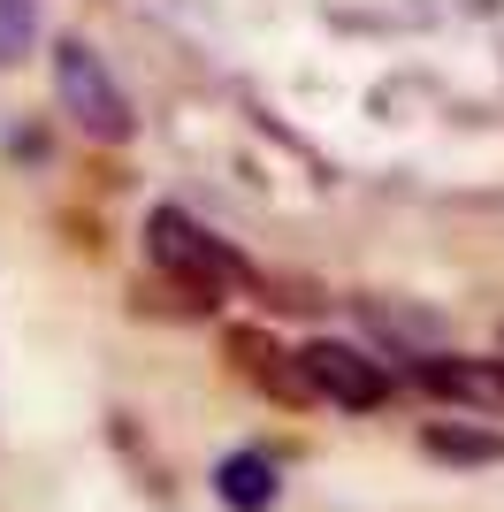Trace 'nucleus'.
Wrapping results in <instances>:
<instances>
[{
  "label": "nucleus",
  "mask_w": 504,
  "mask_h": 512,
  "mask_svg": "<svg viewBox=\"0 0 504 512\" xmlns=\"http://www.w3.org/2000/svg\"><path fill=\"white\" fill-rule=\"evenodd\" d=\"M146 253H153V268L191 299V314H214V299H222L230 283L252 276L245 260H237L207 222H191L184 207H153L146 214Z\"/></svg>",
  "instance_id": "obj_1"
},
{
  "label": "nucleus",
  "mask_w": 504,
  "mask_h": 512,
  "mask_svg": "<svg viewBox=\"0 0 504 512\" xmlns=\"http://www.w3.org/2000/svg\"><path fill=\"white\" fill-rule=\"evenodd\" d=\"M39 39V0H0V69L23 62Z\"/></svg>",
  "instance_id": "obj_8"
},
{
  "label": "nucleus",
  "mask_w": 504,
  "mask_h": 512,
  "mask_svg": "<svg viewBox=\"0 0 504 512\" xmlns=\"http://www.w3.org/2000/svg\"><path fill=\"white\" fill-rule=\"evenodd\" d=\"M275 490H283V482H275V459H260V451H230V459L214 467V497L230 512H268Z\"/></svg>",
  "instance_id": "obj_6"
},
{
  "label": "nucleus",
  "mask_w": 504,
  "mask_h": 512,
  "mask_svg": "<svg viewBox=\"0 0 504 512\" xmlns=\"http://www.w3.org/2000/svg\"><path fill=\"white\" fill-rule=\"evenodd\" d=\"M413 383L436 390V398H459V406L504 413V360H474V352H428V360H413Z\"/></svg>",
  "instance_id": "obj_4"
},
{
  "label": "nucleus",
  "mask_w": 504,
  "mask_h": 512,
  "mask_svg": "<svg viewBox=\"0 0 504 512\" xmlns=\"http://www.w3.org/2000/svg\"><path fill=\"white\" fill-rule=\"evenodd\" d=\"M230 360H237V375H252V383L268 390V398H283V406H306V398H314L298 352H283L268 329H230Z\"/></svg>",
  "instance_id": "obj_5"
},
{
  "label": "nucleus",
  "mask_w": 504,
  "mask_h": 512,
  "mask_svg": "<svg viewBox=\"0 0 504 512\" xmlns=\"http://www.w3.org/2000/svg\"><path fill=\"white\" fill-rule=\"evenodd\" d=\"M420 444L436 451V459H466V467H489V459H504V436H497V428H428Z\"/></svg>",
  "instance_id": "obj_7"
},
{
  "label": "nucleus",
  "mask_w": 504,
  "mask_h": 512,
  "mask_svg": "<svg viewBox=\"0 0 504 512\" xmlns=\"http://www.w3.org/2000/svg\"><path fill=\"white\" fill-rule=\"evenodd\" d=\"M298 367H306L314 398H336L344 413H375L382 398H390V367H382L375 352L344 344V337H314L306 352H298Z\"/></svg>",
  "instance_id": "obj_3"
},
{
  "label": "nucleus",
  "mask_w": 504,
  "mask_h": 512,
  "mask_svg": "<svg viewBox=\"0 0 504 512\" xmlns=\"http://www.w3.org/2000/svg\"><path fill=\"white\" fill-rule=\"evenodd\" d=\"M54 92H62L69 123H77L84 138H100V146H123L130 130H138L130 92L115 85V69H107L84 39H62V46H54Z\"/></svg>",
  "instance_id": "obj_2"
}]
</instances>
